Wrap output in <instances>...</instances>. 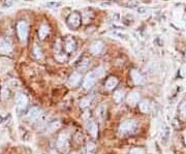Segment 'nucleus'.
Masks as SVG:
<instances>
[{
	"instance_id": "nucleus-17",
	"label": "nucleus",
	"mask_w": 186,
	"mask_h": 154,
	"mask_svg": "<svg viewBox=\"0 0 186 154\" xmlns=\"http://www.w3.org/2000/svg\"><path fill=\"white\" fill-rule=\"evenodd\" d=\"M88 131L90 132V134H91L93 138L97 137V132H98L97 125L94 122H92V121H90L88 123Z\"/></svg>"
},
{
	"instance_id": "nucleus-12",
	"label": "nucleus",
	"mask_w": 186,
	"mask_h": 154,
	"mask_svg": "<svg viewBox=\"0 0 186 154\" xmlns=\"http://www.w3.org/2000/svg\"><path fill=\"white\" fill-rule=\"evenodd\" d=\"M130 75H131V79H132L133 83L136 84V85L143 83L144 78H143V75H142V74H140L138 71H136V69H132V71L130 72Z\"/></svg>"
},
{
	"instance_id": "nucleus-2",
	"label": "nucleus",
	"mask_w": 186,
	"mask_h": 154,
	"mask_svg": "<svg viewBox=\"0 0 186 154\" xmlns=\"http://www.w3.org/2000/svg\"><path fill=\"white\" fill-rule=\"evenodd\" d=\"M136 127V122L135 120H126L122 122L119 126V131L120 134H125L128 132H132Z\"/></svg>"
},
{
	"instance_id": "nucleus-23",
	"label": "nucleus",
	"mask_w": 186,
	"mask_h": 154,
	"mask_svg": "<svg viewBox=\"0 0 186 154\" xmlns=\"http://www.w3.org/2000/svg\"><path fill=\"white\" fill-rule=\"evenodd\" d=\"M33 53L36 58H42V51H40V49L38 48L36 45H35L33 48Z\"/></svg>"
},
{
	"instance_id": "nucleus-15",
	"label": "nucleus",
	"mask_w": 186,
	"mask_h": 154,
	"mask_svg": "<svg viewBox=\"0 0 186 154\" xmlns=\"http://www.w3.org/2000/svg\"><path fill=\"white\" fill-rule=\"evenodd\" d=\"M39 115H40V110L36 107H33L30 109L29 113H28V119L33 122V121H35L38 117H39Z\"/></svg>"
},
{
	"instance_id": "nucleus-14",
	"label": "nucleus",
	"mask_w": 186,
	"mask_h": 154,
	"mask_svg": "<svg viewBox=\"0 0 186 154\" xmlns=\"http://www.w3.org/2000/svg\"><path fill=\"white\" fill-rule=\"evenodd\" d=\"M12 51V46L6 39L0 38V52L1 53H9Z\"/></svg>"
},
{
	"instance_id": "nucleus-5",
	"label": "nucleus",
	"mask_w": 186,
	"mask_h": 154,
	"mask_svg": "<svg viewBox=\"0 0 186 154\" xmlns=\"http://www.w3.org/2000/svg\"><path fill=\"white\" fill-rule=\"evenodd\" d=\"M68 24L73 28H76L80 26L81 24V15L78 13H73L72 15L68 17Z\"/></svg>"
},
{
	"instance_id": "nucleus-7",
	"label": "nucleus",
	"mask_w": 186,
	"mask_h": 154,
	"mask_svg": "<svg viewBox=\"0 0 186 154\" xmlns=\"http://www.w3.org/2000/svg\"><path fill=\"white\" fill-rule=\"evenodd\" d=\"M140 98H141V95H140L139 92H136V91H133V92H131L128 94L127 96V104L129 105L130 107H135L136 104L139 102Z\"/></svg>"
},
{
	"instance_id": "nucleus-28",
	"label": "nucleus",
	"mask_w": 186,
	"mask_h": 154,
	"mask_svg": "<svg viewBox=\"0 0 186 154\" xmlns=\"http://www.w3.org/2000/svg\"><path fill=\"white\" fill-rule=\"evenodd\" d=\"M70 154H78V153H76V152H72Z\"/></svg>"
},
{
	"instance_id": "nucleus-18",
	"label": "nucleus",
	"mask_w": 186,
	"mask_h": 154,
	"mask_svg": "<svg viewBox=\"0 0 186 154\" xmlns=\"http://www.w3.org/2000/svg\"><path fill=\"white\" fill-rule=\"evenodd\" d=\"M150 109H151V105H150V102L147 99H145V101H143L140 104V110L143 113H148Z\"/></svg>"
},
{
	"instance_id": "nucleus-8",
	"label": "nucleus",
	"mask_w": 186,
	"mask_h": 154,
	"mask_svg": "<svg viewBox=\"0 0 186 154\" xmlns=\"http://www.w3.org/2000/svg\"><path fill=\"white\" fill-rule=\"evenodd\" d=\"M95 115H96L97 119L99 121H102L106 119V106L105 104H102L97 107L96 111H95Z\"/></svg>"
},
{
	"instance_id": "nucleus-24",
	"label": "nucleus",
	"mask_w": 186,
	"mask_h": 154,
	"mask_svg": "<svg viewBox=\"0 0 186 154\" xmlns=\"http://www.w3.org/2000/svg\"><path fill=\"white\" fill-rule=\"evenodd\" d=\"M180 113H181V115L186 117V101H184L180 105Z\"/></svg>"
},
{
	"instance_id": "nucleus-1",
	"label": "nucleus",
	"mask_w": 186,
	"mask_h": 154,
	"mask_svg": "<svg viewBox=\"0 0 186 154\" xmlns=\"http://www.w3.org/2000/svg\"><path fill=\"white\" fill-rule=\"evenodd\" d=\"M103 75V67L102 66H99L97 67L95 71H93L91 72H89L88 75H86L84 80V83H83V86L85 89H90L94 86L95 82H96L97 79H99L100 77H102Z\"/></svg>"
},
{
	"instance_id": "nucleus-19",
	"label": "nucleus",
	"mask_w": 186,
	"mask_h": 154,
	"mask_svg": "<svg viewBox=\"0 0 186 154\" xmlns=\"http://www.w3.org/2000/svg\"><path fill=\"white\" fill-rule=\"evenodd\" d=\"M123 96H124V91L117 90L116 92L114 93V101L116 102H120L123 99Z\"/></svg>"
},
{
	"instance_id": "nucleus-3",
	"label": "nucleus",
	"mask_w": 186,
	"mask_h": 154,
	"mask_svg": "<svg viewBox=\"0 0 186 154\" xmlns=\"http://www.w3.org/2000/svg\"><path fill=\"white\" fill-rule=\"evenodd\" d=\"M17 30H18V35L20 37V39L22 42H25L27 36H28V26H27L26 22L22 21L18 24L17 26Z\"/></svg>"
},
{
	"instance_id": "nucleus-11",
	"label": "nucleus",
	"mask_w": 186,
	"mask_h": 154,
	"mask_svg": "<svg viewBox=\"0 0 186 154\" xmlns=\"http://www.w3.org/2000/svg\"><path fill=\"white\" fill-rule=\"evenodd\" d=\"M50 33V28L46 25V23H43L39 27V30H38V36H39L40 39H45L48 34Z\"/></svg>"
},
{
	"instance_id": "nucleus-27",
	"label": "nucleus",
	"mask_w": 186,
	"mask_h": 154,
	"mask_svg": "<svg viewBox=\"0 0 186 154\" xmlns=\"http://www.w3.org/2000/svg\"><path fill=\"white\" fill-rule=\"evenodd\" d=\"M184 143H185V145H186V132L184 134Z\"/></svg>"
},
{
	"instance_id": "nucleus-4",
	"label": "nucleus",
	"mask_w": 186,
	"mask_h": 154,
	"mask_svg": "<svg viewBox=\"0 0 186 154\" xmlns=\"http://www.w3.org/2000/svg\"><path fill=\"white\" fill-rule=\"evenodd\" d=\"M67 145H68L67 134L66 132H62V134L59 136L58 140H57V147H58L61 151H64V150H66Z\"/></svg>"
},
{
	"instance_id": "nucleus-13",
	"label": "nucleus",
	"mask_w": 186,
	"mask_h": 154,
	"mask_svg": "<svg viewBox=\"0 0 186 154\" xmlns=\"http://www.w3.org/2000/svg\"><path fill=\"white\" fill-rule=\"evenodd\" d=\"M64 49H65V51H66L67 53L73 52V51H75V49H76V42L73 38H70V37H67V38L65 39Z\"/></svg>"
},
{
	"instance_id": "nucleus-25",
	"label": "nucleus",
	"mask_w": 186,
	"mask_h": 154,
	"mask_svg": "<svg viewBox=\"0 0 186 154\" xmlns=\"http://www.w3.org/2000/svg\"><path fill=\"white\" fill-rule=\"evenodd\" d=\"M61 5V2H48L46 6L49 7H59Z\"/></svg>"
},
{
	"instance_id": "nucleus-21",
	"label": "nucleus",
	"mask_w": 186,
	"mask_h": 154,
	"mask_svg": "<svg viewBox=\"0 0 186 154\" xmlns=\"http://www.w3.org/2000/svg\"><path fill=\"white\" fill-rule=\"evenodd\" d=\"M90 101H91V98H89V97H86V98H83L80 102V107L82 109H84V108H86L88 105L90 104Z\"/></svg>"
},
{
	"instance_id": "nucleus-26",
	"label": "nucleus",
	"mask_w": 186,
	"mask_h": 154,
	"mask_svg": "<svg viewBox=\"0 0 186 154\" xmlns=\"http://www.w3.org/2000/svg\"><path fill=\"white\" fill-rule=\"evenodd\" d=\"M13 4V0H5V5L6 6H10Z\"/></svg>"
},
{
	"instance_id": "nucleus-22",
	"label": "nucleus",
	"mask_w": 186,
	"mask_h": 154,
	"mask_svg": "<svg viewBox=\"0 0 186 154\" xmlns=\"http://www.w3.org/2000/svg\"><path fill=\"white\" fill-rule=\"evenodd\" d=\"M129 154H145V151L143 148H132Z\"/></svg>"
},
{
	"instance_id": "nucleus-9",
	"label": "nucleus",
	"mask_w": 186,
	"mask_h": 154,
	"mask_svg": "<svg viewBox=\"0 0 186 154\" xmlns=\"http://www.w3.org/2000/svg\"><path fill=\"white\" fill-rule=\"evenodd\" d=\"M103 49V44L100 40H97V42H94L93 44L90 46V53L93 54V55H98Z\"/></svg>"
},
{
	"instance_id": "nucleus-20",
	"label": "nucleus",
	"mask_w": 186,
	"mask_h": 154,
	"mask_svg": "<svg viewBox=\"0 0 186 154\" xmlns=\"http://www.w3.org/2000/svg\"><path fill=\"white\" fill-rule=\"evenodd\" d=\"M60 122L59 121H54V122H52L50 125H49V131L52 132V131H55L56 129H58L60 127Z\"/></svg>"
},
{
	"instance_id": "nucleus-6",
	"label": "nucleus",
	"mask_w": 186,
	"mask_h": 154,
	"mask_svg": "<svg viewBox=\"0 0 186 154\" xmlns=\"http://www.w3.org/2000/svg\"><path fill=\"white\" fill-rule=\"evenodd\" d=\"M16 104H17V107L20 110H24L27 107V104H28L27 96L23 93H18L17 97H16Z\"/></svg>"
},
{
	"instance_id": "nucleus-10",
	"label": "nucleus",
	"mask_w": 186,
	"mask_h": 154,
	"mask_svg": "<svg viewBox=\"0 0 186 154\" xmlns=\"http://www.w3.org/2000/svg\"><path fill=\"white\" fill-rule=\"evenodd\" d=\"M117 85H118V79L115 77H110L108 80H106V82L105 84V88H106V90L111 91V90H113Z\"/></svg>"
},
{
	"instance_id": "nucleus-16",
	"label": "nucleus",
	"mask_w": 186,
	"mask_h": 154,
	"mask_svg": "<svg viewBox=\"0 0 186 154\" xmlns=\"http://www.w3.org/2000/svg\"><path fill=\"white\" fill-rule=\"evenodd\" d=\"M81 75L79 72H73V74L69 77V84L72 86H76L81 81Z\"/></svg>"
}]
</instances>
